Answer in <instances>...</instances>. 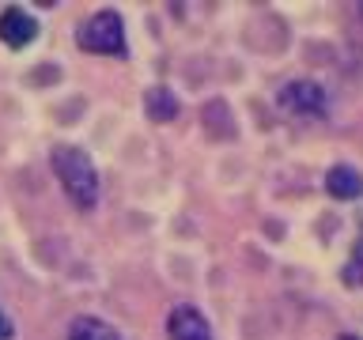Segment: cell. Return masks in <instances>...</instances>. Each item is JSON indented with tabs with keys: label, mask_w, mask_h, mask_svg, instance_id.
Instances as JSON below:
<instances>
[{
	"label": "cell",
	"mask_w": 363,
	"mask_h": 340,
	"mask_svg": "<svg viewBox=\"0 0 363 340\" xmlns=\"http://www.w3.org/2000/svg\"><path fill=\"white\" fill-rule=\"evenodd\" d=\"M325 193L333 200H359L363 197V174L348 163H337L325 174Z\"/></svg>",
	"instance_id": "8992f818"
},
{
	"label": "cell",
	"mask_w": 363,
	"mask_h": 340,
	"mask_svg": "<svg viewBox=\"0 0 363 340\" xmlns=\"http://www.w3.org/2000/svg\"><path fill=\"white\" fill-rule=\"evenodd\" d=\"M167 336L170 340H212V325H208V317H204L197 306L182 302L167 317Z\"/></svg>",
	"instance_id": "5b68a950"
},
{
	"label": "cell",
	"mask_w": 363,
	"mask_h": 340,
	"mask_svg": "<svg viewBox=\"0 0 363 340\" xmlns=\"http://www.w3.org/2000/svg\"><path fill=\"white\" fill-rule=\"evenodd\" d=\"M337 340H359V336H356V333H340Z\"/></svg>",
	"instance_id": "8fae6325"
},
{
	"label": "cell",
	"mask_w": 363,
	"mask_h": 340,
	"mask_svg": "<svg viewBox=\"0 0 363 340\" xmlns=\"http://www.w3.org/2000/svg\"><path fill=\"white\" fill-rule=\"evenodd\" d=\"M144 113L152 121H174L178 118V98L170 87H152L144 95Z\"/></svg>",
	"instance_id": "52a82bcc"
},
{
	"label": "cell",
	"mask_w": 363,
	"mask_h": 340,
	"mask_svg": "<svg viewBox=\"0 0 363 340\" xmlns=\"http://www.w3.org/2000/svg\"><path fill=\"white\" fill-rule=\"evenodd\" d=\"M345 283L348 288H363V238L356 242V254H352V261L345 265Z\"/></svg>",
	"instance_id": "9c48e42d"
},
{
	"label": "cell",
	"mask_w": 363,
	"mask_h": 340,
	"mask_svg": "<svg viewBox=\"0 0 363 340\" xmlns=\"http://www.w3.org/2000/svg\"><path fill=\"white\" fill-rule=\"evenodd\" d=\"M76 42L84 53H102V57H121L125 53V23L118 11H95L79 23Z\"/></svg>",
	"instance_id": "7a4b0ae2"
},
{
	"label": "cell",
	"mask_w": 363,
	"mask_h": 340,
	"mask_svg": "<svg viewBox=\"0 0 363 340\" xmlns=\"http://www.w3.org/2000/svg\"><path fill=\"white\" fill-rule=\"evenodd\" d=\"M53 174L61 181L65 197L76 204L79 212H91L99 204V170L91 163V155L76 144H57L50 152Z\"/></svg>",
	"instance_id": "6da1fadb"
},
{
	"label": "cell",
	"mask_w": 363,
	"mask_h": 340,
	"mask_svg": "<svg viewBox=\"0 0 363 340\" xmlns=\"http://www.w3.org/2000/svg\"><path fill=\"white\" fill-rule=\"evenodd\" d=\"M277 106L288 113V118H325V91L314 79H291V84L280 87Z\"/></svg>",
	"instance_id": "3957f363"
},
{
	"label": "cell",
	"mask_w": 363,
	"mask_h": 340,
	"mask_svg": "<svg viewBox=\"0 0 363 340\" xmlns=\"http://www.w3.org/2000/svg\"><path fill=\"white\" fill-rule=\"evenodd\" d=\"M16 336V329H11V322L4 317V310H0V340H11Z\"/></svg>",
	"instance_id": "30bf717a"
},
{
	"label": "cell",
	"mask_w": 363,
	"mask_h": 340,
	"mask_svg": "<svg viewBox=\"0 0 363 340\" xmlns=\"http://www.w3.org/2000/svg\"><path fill=\"white\" fill-rule=\"evenodd\" d=\"M68 340H121V333L102 317H76L68 329Z\"/></svg>",
	"instance_id": "ba28073f"
},
{
	"label": "cell",
	"mask_w": 363,
	"mask_h": 340,
	"mask_svg": "<svg viewBox=\"0 0 363 340\" xmlns=\"http://www.w3.org/2000/svg\"><path fill=\"white\" fill-rule=\"evenodd\" d=\"M34 38H38V19H34L27 8L8 4L0 11V42H4L8 50H23V45H30Z\"/></svg>",
	"instance_id": "277c9868"
}]
</instances>
